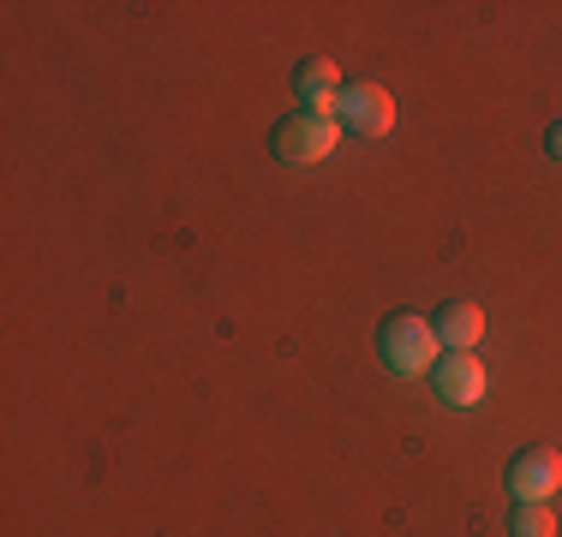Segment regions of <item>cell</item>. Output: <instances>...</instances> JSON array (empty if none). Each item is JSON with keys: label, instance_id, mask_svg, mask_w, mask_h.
Returning <instances> with one entry per match:
<instances>
[{"label": "cell", "instance_id": "obj_4", "mask_svg": "<svg viewBox=\"0 0 562 537\" xmlns=\"http://www.w3.org/2000/svg\"><path fill=\"white\" fill-rule=\"evenodd\" d=\"M508 490H515V502H551L562 490V460L551 448H527L508 460Z\"/></svg>", "mask_w": 562, "mask_h": 537}, {"label": "cell", "instance_id": "obj_8", "mask_svg": "<svg viewBox=\"0 0 562 537\" xmlns=\"http://www.w3.org/2000/svg\"><path fill=\"white\" fill-rule=\"evenodd\" d=\"M508 537H557L551 502H515L508 507Z\"/></svg>", "mask_w": 562, "mask_h": 537}, {"label": "cell", "instance_id": "obj_1", "mask_svg": "<svg viewBox=\"0 0 562 537\" xmlns=\"http://www.w3.org/2000/svg\"><path fill=\"white\" fill-rule=\"evenodd\" d=\"M378 353L395 376H419L443 358V341H437V329L419 311H395V317H383V329H378Z\"/></svg>", "mask_w": 562, "mask_h": 537}, {"label": "cell", "instance_id": "obj_9", "mask_svg": "<svg viewBox=\"0 0 562 537\" xmlns=\"http://www.w3.org/2000/svg\"><path fill=\"white\" fill-rule=\"evenodd\" d=\"M544 150H551V156L562 161V119H557V126H551V132H544Z\"/></svg>", "mask_w": 562, "mask_h": 537}, {"label": "cell", "instance_id": "obj_6", "mask_svg": "<svg viewBox=\"0 0 562 537\" xmlns=\"http://www.w3.org/2000/svg\"><path fill=\"white\" fill-rule=\"evenodd\" d=\"M437 341H443V353H473L479 334H485V311H479L473 299H449L443 311L431 317Z\"/></svg>", "mask_w": 562, "mask_h": 537}, {"label": "cell", "instance_id": "obj_2", "mask_svg": "<svg viewBox=\"0 0 562 537\" xmlns=\"http://www.w3.org/2000/svg\"><path fill=\"white\" fill-rule=\"evenodd\" d=\"M341 126L329 114H288L276 126V156L293 161V168H312V161H324L329 150H336Z\"/></svg>", "mask_w": 562, "mask_h": 537}, {"label": "cell", "instance_id": "obj_5", "mask_svg": "<svg viewBox=\"0 0 562 537\" xmlns=\"http://www.w3.org/2000/svg\"><path fill=\"white\" fill-rule=\"evenodd\" d=\"M431 382L449 407H479V400H485V365H479L473 353H443L431 365Z\"/></svg>", "mask_w": 562, "mask_h": 537}, {"label": "cell", "instance_id": "obj_7", "mask_svg": "<svg viewBox=\"0 0 562 537\" xmlns=\"http://www.w3.org/2000/svg\"><path fill=\"white\" fill-rule=\"evenodd\" d=\"M293 90H300V102H305V114H329L336 119V102H341V72H336V60H305L300 66V78H293Z\"/></svg>", "mask_w": 562, "mask_h": 537}, {"label": "cell", "instance_id": "obj_3", "mask_svg": "<svg viewBox=\"0 0 562 537\" xmlns=\"http://www.w3.org/2000/svg\"><path fill=\"white\" fill-rule=\"evenodd\" d=\"M336 119L347 132H359V138H383V132L395 126V96L383 84H347L341 102H336Z\"/></svg>", "mask_w": 562, "mask_h": 537}]
</instances>
